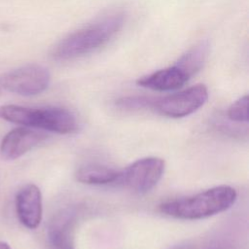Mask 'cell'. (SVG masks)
<instances>
[{"instance_id":"7a4b0ae2","label":"cell","mask_w":249,"mask_h":249,"mask_svg":"<svg viewBox=\"0 0 249 249\" xmlns=\"http://www.w3.org/2000/svg\"><path fill=\"white\" fill-rule=\"evenodd\" d=\"M236 197V191L232 187L222 185L190 196L162 202L159 208L161 213L173 218L198 220L228 210L234 204Z\"/></svg>"},{"instance_id":"5b68a950","label":"cell","mask_w":249,"mask_h":249,"mask_svg":"<svg viewBox=\"0 0 249 249\" xmlns=\"http://www.w3.org/2000/svg\"><path fill=\"white\" fill-rule=\"evenodd\" d=\"M51 75L40 64H27L0 75V87L8 91L33 96L42 93L49 87Z\"/></svg>"},{"instance_id":"9c48e42d","label":"cell","mask_w":249,"mask_h":249,"mask_svg":"<svg viewBox=\"0 0 249 249\" xmlns=\"http://www.w3.org/2000/svg\"><path fill=\"white\" fill-rule=\"evenodd\" d=\"M77 213L73 208H66L56 213L49 223L47 243L49 249H75L74 229Z\"/></svg>"},{"instance_id":"52a82bcc","label":"cell","mask_w":249,"mask_h":249,"mask_svg":"<svg viewBox=\"0 0 249 249\" xmlns=\"http://www.w3.org/2000/svg\"><path fill=\"white\" fill-rule=\"evenodd\" d=\"M15 206L18 221L27 229L39 227L43 215L42 194L35 184H26L17 193Z\"/></svg>"},{"instance_id":"8992f818","label":"cell","mask_w":249,"mask_h":249,"mask_svg":"<svg viewBox=\"0 0 249 249\" xmlns=\"http://www.w3.org/2000/svg\"><path fill=\"white\" fill-rule=\"evenodd\" d=\"M164 167V160L160 158H143L122 170L118 183H122L134 193L145 194L160 182L163 175Z\"/></svg>"},{"instance_id":"5bb4252c","label":"cell","mask_w":249,"mask_h":249,"mask_svg":"<svg viewBox=\"0 0 249 249\" xmlns=\"http://www.w3.org/2000/svg\"><path fill=\"white\" fill-rule=\"evenodd\" d=\"M0 249H12L7 242L0 241Z\"/></svg>"},{"instance_id":"6da1fadb","label":"cell","mask_w":249,"mask_h":249,"mask_svg":"<svg viewBox=\"0 0 249 249\" xmlns=\"http://www.w3.org/2000/svg\"><path fill=\"white\" fill-rule=\"evenodd\" d=\"M124 20L123 12L108 14L61 39L51 55L57 61H66L89 54L111 41L123 28Z\"/></svg>"},{"instance_id":"ba28073f","label":"cell","mask_w":249,"mask_h":249,"mask_svg":"<svg viewBox=\"0 0 249 249\" xmlns=\"http://www.w3.org/2000/svg\"><path fill=\"white\" fill-rule=\"evenodd\" d=\"M47 138V134L31 127H18L10 130L0 144L1 157L6 160H15Z\"/></svg>"},{"instance_id":"4fadbf2b","label":"cell","mask_w":249,"mask_h":249,"mask_svg":"<svg viewBox=\"0 0 249 249\" xmlns=\"http://www.w3.org/2000/svg\"><path fill=\"white\" fill-rule=\"evenodd\" d=\"M228 118L235 123L248 122V95H243L234 101L228 109Z\"/></svg>"},{"instance_id":"277c9868","label":"cell","mask_w":249,"mask_h":249,"mask_svg":"<svg viewBox=\"0 0 249 249\" xmlns=\"http://www.w3.org/2000/svg\"><path fill=\"white\" fill-rule=\"evenodd\" d=\"M207 99L208 89L204 85L199 84L160 98H152L151 108L162 116L178 119L195 113Z\"/></svg>"},{"instance_id":"3957f363","label":"cell","mask_w":249,"mask_h":249,"mask_svg":"<svg viewBox=\"0 0 249 249\" xmlns=\"http://www.w3.org/2000/svg\"><path fill=\"white\" fill-rule=\"evenodd\" d=\"M0 118L26 127L44 129L58 134L72 133L77 129L75 116L61 107L31 108L18 105L0 107Z\"/></svg>"},{"instance_id":"30bf717a","label":"cell","mask_w":249,"mask_h":249,"mask_svg":"<svg viewBox=\"0 0 249 249\" xmlns=\"http://www.w3.org/2000/svg\"><path fill=\"white\" fill-rule=\"evenodd\" d=\"M191 77L176 64L145 75L137 80V85L158 91H168L182 88Z\"/></svg>"},{"instance_id":"8fae6325","label":"cell","mask_w":249,"mask_h":249,"mask_svg":"<svg viewBox=\"0 0 249 249\" xmlns=\"http://www.w3.org/2000/svg\"><path fill=\"white\" fill-rule=\"evenodd\" d=\"M76 179L87 185H108L118 183L121 177V170L103 164L90 163L81 166L76 171Z\"/></svg>"},{"instance_id":"7c38bea8","label":"cell","mask_w":249,"mask_h":249,"mask_svg":"<svg viewBox=\"0 0 249 249\" xmlns=\"http://www.w3.org/2000/svg\"><path fill=\"white\" fill-rule=\"evenodd\" d=\"M208 49L209 45L207 41L200 42L196 47L182 54L175 64L192 77L202 68L207 57Z\"/></svg>"}]
</instances>
